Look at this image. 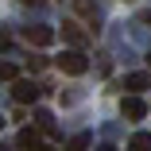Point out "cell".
Instances as JSON below:
<instances>
[{"instance_id": "obj_9", "label": "cell", "mask_w": 151, "mask_h": 151, "mask_svg": "<svg viewBox=\"0 0 151 151\" xmlns=\"http://www.w3.org/2000/svg\"><path fill=\"white\" fill-rule=\"evenodd\" d=\"M89 143H93V139H89V132H78V136H74V139L66 143V151H85Z\"/></svg>"}, {"instance_id": "obj_3", "label": "cell", "mask_w": 151, "mask_h": 151, "mask_svg": "<svg viewBox=\"0 0 151 151\" xmlns=\"http://www.w3.org/2000/svg\"><path fill=\"white\" fill-rule=\"evenodd\" d=\"M12 97H16L19 105H35V101H39V85H35V81H23V78H16V85H12Z\"/></svg>"}, {"instance_id": "obj_4", "label": "cell", "mask_w": 151, "mask_h": 151, "mask_svg": "<svg viewBox=\"0 0 151 151\" xmlns=\"http://www.w3.org/2000/svg\"><path fill=\"white\" fill-rule=\"evenodd\" d=\"M120 112H124V120H143L147 105H143L139 97H124V101H120Z\"/></svg>"}, {"instance_id": "obj_7", "label": "cell", "mask_w": 151, "mask_h": 151, "mask_svg": "<svg viewBox=\"0 0 151 151\" xmlns=\"http://www.w3.org/2000/svg\"><path fill=\"white\" fill-rule=\"evenodd\" d=\"M128 151H151V132H136L128 139Z\"/></svg>"}, {"instance_id": "obj_14", "label": "cell", "mask_w": 151, "mask_h": 151, "mask_svg": "<svg viewBox=\"0 0 151 151\" xmlns=\"http://www.w3.org/2000/svg\"><path fill=\"white\" fill-rule=\"evenodd\" d=\"M147 62H151V54H147Z\"/></svg>"}, {"instance_id": "obj_12", "label": "cell", "mask_w": 151, "mask_h": 151, "mask_svg": "<svg viewBox=\"0 0 151 151\" xmlns=\"http://www.w3.org/2000/svg\"><path fill=\"white\" fill-rule=\"evenodd\" d=\"M23 4H39V0H23Z\"/></svg>"}, {"instance_id": "obj_1", "label": "cell", "mask_w": 151, "mask_h": 151, "mask_svg": "<svg viewBox=\"0 0 151 151\" xmlns=\"http://www.w3.org/2000/svg\"><path fill=\"white\" fill-rule=\"evenodd\" d=\"M58 66H62V74H85L89 70V58L81 54V50H62V58H58Z\"/></svg>"}, {"instance_id": "obj_2", "label": "cell", "mask_w": 151, "mask_h": 151, "mask_svg": "<svg viewBox=\"0 0 151 151\" xmlns=\"http://www.w3.org/2000/svg\"><path fill=\"white\" fill-rule=\"evenodd\" d=\"M23 39L31 43V47H50V43H54V27H47V23H35V27H23Z\"/></svg>"}, {"instance_id": "obj_5", "label": "cell", "mask_w": 151, "mask_h": 151, "mask_svg": "<svg viewBox=\"0 0 151 151\" xmlns=\"http://www.w3.org/2000/svg\"><path fill=\"white\" fill-rule=\"evenodd\" d=\"M62 39H66V43H74V50H81L89 35L81 31V27H78V23H62Z\"/></svg>"}, {"instance_id": "obj_8", "label": "cell", "mask_w": 151, "mask_h": 151, "mask_svg": "<svg viewBox=\"0 0 151 151\" xmlns=\"http://www.w3.org/2000/svg\"><path fill=\"white\" fill-rule=\"evenodd\" d=\"M124 85L139 93V89H151V78H147V74H128V78H124Z\"/></svg>"}, {"instance_id": "obj_13", "label": "cell", "mask_w": 151, "mask_h": 151, "mask_svg": "<svg viewBox=\"0 0 151 151\" xmlns=\"http://www.w3.org/2000/svg\"><path fill=\"white\" fill-rule=\"evenodd\" d=\"M0 128H4V116H0Z\"/></svg>"}, {"instance_id": "obj_6", "label": "cell", "mask_w": 151, "mask_h": 151, "mask_svg": "<svg viewBox=\"0 0 151 151\" xmlns=\"http://www.w3.org/2000/svg\"><path fill=\"white\" fill-rule=\"evenodd\" d=\"M35 147H39V132L35 128H23L19 132V151H35Z\"/></svg>"}, {"instance_id": "obj_11", "label": "cell", "mask_w": 151, "mask_h": 151, "mask_svg": "<svg viewBox=\"0 0 151 151\" xmlns=\"http://www.w3.org/2000/svg\"><path fill=\"white\" fill-rule=\"evenodd\" d=\"M35 151H54V147H50V143H39V147H35Z\"/></svg>"}, {"instance_id": "obj_15", "label": "cell", "mask_w": 151, "mask_h": 151, "mask_svg": "<svg viewBox=\"0 0 151 151\" xmlns=\"http://www.w3.org/2000/svg\"><path fill=\"white\" fill-rule=\"evenodd\" d=\"M147 19H151V16H147Z\"/></svg>"}, {"instance_id": "obj_10", "label": "cell", "mask_w": 151, "mask_h": 151, "mask_svg": "<svg viewBox=\"0 0 151 151\" xmlns=\"http://www.w3.org/2000/svg\"><path fill=\"white\" fill-rule=\"evenodd\" d=\"M0 81H16V66L12 62H0Z\"/></svg>"}]
</instances>
